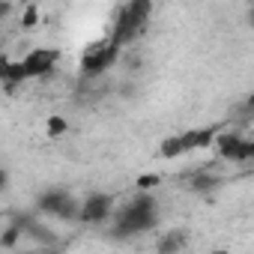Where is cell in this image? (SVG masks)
I'll use <instances>...</instances> for the list:
<instances>
[{
	"label": "cell",
	"mask_w": 254,
	"mask_h": 254,
	"mask_svg": "<svg viewBox=\"0 0 254 254\" xmlns=\"http://www.w3.org/2000/svg\"><path fill=\"white\" fill-rule=\"evenodd\" d=\"M159 224V203L150 191H138L126 206L114 212V233L117 236H135L153 230Z\"/></svg>",
	"instance_id": "cell-1"
},
{
	"label": "cell",
	"mask_w": 254,
	"mask_h": 254,
	"mask_svg": "<svg viewBox=\"0 0 254 254\" xmlns=\"http://www.w3.org/2000/svg\"><path fill=\"white\" fill-rule=\"evenodd\" d=\"M153 15V0H126V3L120 6L117 18H114V33L111 39L123 48V45H129L150 21Z\"/></svg>",
	"instance_id": "cell-2"
},
{
	"label": "cell",
	"mask_w": 254,
	"mask_h": 254,
	"mask_svg": "<svg viewBox=\"0 0 254 254\" xmlns=\"http://www.w3.org/2000/svg\"><path fill=\"white\" fill-rule=\"evenodd\" d=\"M117 60H120V45L108 36L105 42H96V45H90V48L84 51V57H81V75H84V78H99V75H105Z\"/></svg>",
	"instance_id": "cell-3"
},
{
	"label": "cell",
	"mask_w": 254,
	"mask_h": 254,
	"mask_svg": "<svg viewBox=\"0 0 254 254\" xmlns=\"http://www.w3.org/2000/svg\"><path fill=\"white\" fill-rule=\"evenodd\" d=\"M36 206H39V212H48V215H54V218H78V212H81V200H75L69 191H63V189H48V191H42L39 197H36Z\"/></svg>",
	"instance_id": "cell-4"
},
{
	"label": "cell",
	"mask_w": 254,
	"mask_h": 254,
	"mask_svg": "<svg viewBox=\"0 0 254 254\" xmlns=\"http://www.w3.org/2000/svg\"><path fill=\"white\" fill-rule=\"evenodd\" d=\"M114 212H117L114 194H108V191H93V194H87V197L81 200L78 221H84V224H102V221L114 218Z\"/></svg>",
	"instance_id": "cell-5"
},
{
	"label": "cell",
	"mask_w": 254,
	"mask_h": 254,
	"mask_svg": "<svg viewBox=\"0 0 254 254\" xmlns=\"http://www.w3.org/2000/svg\"><path fill=\"white\" fill-rule=\"evenodd\" d=\"M57 60H60V51H57V48H33V51H27V54L21 57L24 72H27V81L51 75L54 66H57Z\"/></svg>",
	"instance_id": "cell-6"
},
{
	"label": "cell",
	"mask_w": 254,
	"mask_h": 254,
	"mask_svg": "<svg viewBox=\"0 0 254 254\" xmlns=\"http://www.w3.org/2000/svg\"><path fill=\"white\" fill-rule=\"evenodd\" d=\"M215 138L218 132L212 129H191V132H183V144H186V153L191 150H206V147H215Z\"/></svg>",
	"instance_id": "cell-7"
},
{
	"label": "cell",
	"mask_w": 254,
	"mask_h": 254,
	"mask_svg": "<svg viewBox=\"0 0 254 254\" xmlns=\"http://www.w3.org/2000/svg\"><path fill=\"white\" fill-rule=\"evenodd\" d=\"M189 189H191L194 194H212V191L218 189V177H215L212 171H197V174L189 177Z\"/></svg>",
	"instance_id": "cell-8"
},
{
	"label": "cell",
	"mask_w": 254,
	"mask_h": 254,
	"mask_svg": "<svg viewBox=\"0 0 254 254\" xmlns=\"http://www.w3.org/2000/svg\"><path fill=\"white\" fill-rule=\"evenodd\" d=\"M186 245H189V236H186L183 230H168V233L159 239L156 248H159L162 254H174V251H183Z\"/></svg>",
	"instance_id": "cell-9"
},
{
	"label": "cell",
	"mask_w": 254,
	"mask_h": 254,
	"mask_svg": "<svg viewBox=\"0 0 254 254\" xmlns=\"http://www.w3.org/2000/svg\"><path fill=\"white\" fill-rule=\"evenodd\" d=\"M162 156H165V159H180V156H186L183 135H171L168 141H162Z\"/></svg>",
	"instance_id": "cell-10"
},
{
	"label": "cell",
	"mask_w": 254,
	"mask_h": 254,
	"mask_svg": "<svg viewBox=\"0 0 254 254\" xmlns=\"http://www.w3.org/2000/svg\"><path fill=\"white\" fill-rule=\"evenodd\" d=\"M45 132H48V138H63V135L69 132V123H66V117H60V114H51V117H48V123H45Z\"/></svg>",
	"instance_id": "cell-11"
},
{
	"label": "cell",
	"mask_w": 254,
	"mask_h": 254,
	"mask_svg": "<svg viewBox=\"0 0 254 254\" xmlns=\"http://www.w3.org/2000/svg\"><path fill=\"white\" fill-rule=\"evenodd\" d=\"M36 24H39V6L30 0V3L21 6V27H24V30H33Z\"/></svg>",
	"instance_id": "cell-12"
},
{
	"label": "cell",
	"mask_w": 254,
	"mask_h": 254,
	"mask_svg": "<svg viewBox=\"0 0 254 254\" xmlns=\"http://www.w3.org/2000/svg\"><path fill=\"white\" fill-rule=\"evenodd\" d=\"M159 183H162V177H159V174H141V177L135 180L138 191H153V189H156Z\"/></svg>",
	"instance_id": "cell-13"
},
{
	"label": "cell",
	"mask_w": 254,
	"mask_h": 254,
	"mask_svg": "<svg viewBox=\"0 0 254 254\" xmlns=\"http://www.w3.org/2000/svg\"><path fill=\"white\" fill-rule=\"evenodd\" d=\"M21 233H24L21 227H6V233L0 236V248H15V242H18Z\"/></svg>",
	"instance_id": "cell-14"
},
{
	"label": "cell",
	"mask_w": 254,
	"mask_h": 254,
	"mask_svg": "<svg viewBox=\"0 0 254 254\" xmlns=\"http://www.w3.org/2000/svg\"><path fill=\"white\" fill-rule=\"evenodd\" d=\"M9 12H12V3L9 0H0V18H9Z\"/></svg>",
	"instance_id": "cell-15"
},
{
	"label": "cell",
	"mask_w": 254,
	"mask_h": 254,
	"mask_svg": "<svg viewBox=\"0 0 254 254\" xmlns=\"http://www.w3.org/2000/svg\"><path fill=\"white\" fill-rule=\"evenodd\" d=\"M245 111L254 117V93H248V99H245Z\"/></svg>",
	"instance_id": "cell-16"
},
{
	"label": "cell",
	"mask_w": 254,
	"mask_h": 254,
	"mask_svg": "<svg viewBox=\"0 0 254 254\" xmlns=\"http://www.w3.org/2000/svg\"><path fill=\"white\" fill-rule=\"evenodd\" d=\"M248 24H251V27H254V6H251V9H248Z\"/></svg>",
	"instance_id": "cell-17"
}]
</instances>
